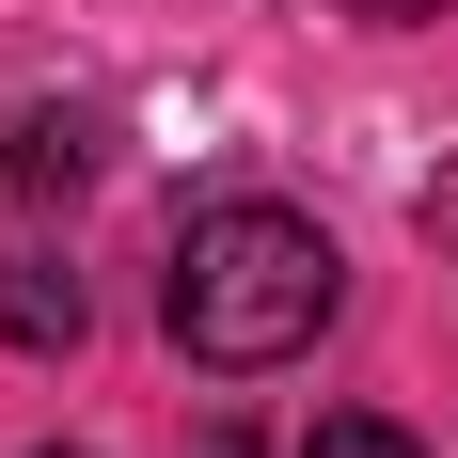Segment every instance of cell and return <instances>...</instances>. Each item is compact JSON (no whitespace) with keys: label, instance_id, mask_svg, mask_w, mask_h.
Returning <instances> with one entry per match:
<instances>
[{"label":"cell","instance_id":"obj_5","mask_svg":"<svg viewBox=\"0 0 458 458\" xmlns=\"http://www.w3.org/2000/svg\"><path fill=\"white\" fill-rule=\"evenodd\" d=\"M348 16H379V32H411V16H458V0H348Z\"/></svg>","mask_w":458,"mask_h":458},{"label":"cell","instance_id":"obj_2","mask_svg":"<svg viewBox=\"0 0 458 458\" xmlns=\"http://www.w3.org/2000/svg\"><path fill=\"white\" fill-rule=\"evenodd\" d=\"M80 317H95V301H80L64 253H0V348H32V364H47V348H80Z\"/></svg>","mask_w":458,"mask_h":458},{"label":"cell","instance_id":"obj_6","mask_svg":"<svg viewBox=\"0 0 458 458\" xmlns=\"http://www.w3.org/2000/svg\"><path fill=\"white\" fill-rule=\"evenodd\" d=\"M190 458H253V443H237V427H206V443H190Z\"/></svg>","mask_w":458,"mask_h":458},{"label":"cell","instance_id":"obj_3","mask_svg":"<svg viewBox=\"0 0 458 458\" xmlns=\"http://www.w3.org/2000/svg\"><path fill=\"white\" fill-rule=\"evenodd\" d=\"M95 174V111H0V190H80Z\"/></svg>","mask_w":458,"mask_h":458},{"label":"cell","instance_id":"obj_7","mask_svg":"<svg viewBox=\"0 0 458 458\" xmlns=\"http://www.w3.org/2000/svg\"><path fill=\"white\" fill-rule=\"evenodd\" d=\"M47 458H64V443H47Z\"/></svg>","mask_w":458,"mask_h":458},{"label":"cell","instance_id":"obj_4","mask_svg":"<svg viewBox=\"0 0 458 458\" xmlns=\"http://www.w3.org/2000/svg\"><path fill=\"white\" fill-rule=\"evenodd\" d=\"M301 458H427V443H411L395 411H317V443H301Z\"/></svg>","mask_w":458,"mask_h":458},{"label":"cell","instance_id":"obj_1","mask_svg":"<svg viewBox=\"0 0 458 458\" xmlns=\"http://www.w3.org/2000/svg\"><path fill=\"white\" fill-rule=\"evenodd\" d=\"M348 317V253H332V222H301V206H206V222L174 237V269H158V332H174L206 379H269L301 364L317 332Z\"/></svg>","mask_w":458,"mask_h":458}]
</instances>
